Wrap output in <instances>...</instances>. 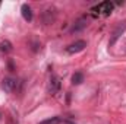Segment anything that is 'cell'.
I'll return each mask as SVG.
<instances>
[{
    "label": "cell",
    "instance_id": "cell-4",
    "mask_svg": "<svg viewBox=\"0 0 126 124\" xmlns=\"http://www.w3.org/2000/svg\"><path fill=\"white\" fill-rule=\"evenodd\" d=\"M59 91H60V79L56 74H51V77L48 80V92L51 95H56Z\"/></svg>",
    "mask_w": 126,
    "mask_h": 124
},
{
    "label": "cell",
    "instance_id": "cell-11",
    "mask_svg": "<svg viewBox=\"0 0 126 124\" xmlns=\"http://www.w3.org/2000/svg\"><path fill=\"white\" fill-rule=\"evenodd\" d=\"M60 123H62L60 117H51V118H47V120H44V121H41L38 124H60Z\"/></svg>",
    "mask_w": 126,
    "mask_h": 124
},
{
    "label": "cell",
    "instance_id": "cell-7",
    "mask_svg": "<svg viewBox=\"0 0 126 124\" xmlns=\"http://www.w3.org/2000/svg\"><path fill=\"white\" fill-rule=\"evenodd\" d=\"M125 29H126V22H123V25H120L116 31L113 32V37H111V39H110V42H109V45H110V47H111V45L117 41V38H119V37L125 32Z\"/></svg>",
    "mask_w": 126,
    "mask_h": 124
},
{
    "label": "cell",
    "instance_id": "cell-5",
    "mask_svg": "<svg viewBox=\"0 0 126 124\" xmlns=\"http://www.w3.org/2000/svg\"><path fill=\"white\" fill-rule=\"evenodd\" d=\"M16 85H18L16 79H13V77H6V79H3L1 88H3V91H4V92L10 93V92H13V91L16 89Z\"/></svg>",
    "mask_w": 126,
    "mask_h": 124
},
{
    "label": "cell",
    "instance_id": "cell-9",
    "mask_svg": "<svg viewBox=\"0 0 126 124\" xmlns=\"http://www.w3.org/2000/svg\"><path fill=\"white\" fill-rule=\"evenodd\" d=\"M12 50H13V47H12L10 41L4 39V41H1V42H0V51H1V53H4V54H9Z\"/></svg>",
    "mask_w": 126,
    "mask_h": 124
},
{
    "label": "cell",
    "instance_id": "cell-12",
    "mask_svg": "<svg viewBox=\"0 0 126 124\" xmlns=\"http://www.w3.org/2000/svg\"><path fill=\"white\" fill-rule=\"evenodd\" d=\"M7 124H18V121H16L12 115H9V117H7Z\"/></svg>",
    "mask_w": 126,
    "mask_h": 124
},
{
    "label": "cell",
    "instance_id": "cell-3",
    "mask_svg": "<svg viewBox=\"0 0 126 124\" xmlns=\"http://www.w3.org/2000/svg\"><path fill=\"white\" fill-rule=\"evenodd\" d=\"M85 47H87V42H85L84 39H79V41H75L73 44H70L69 47H66V51H67L69 54H76V53L84 51Z\"/></svg>",
    "mask_w": 126,
    "mask_h": 124
},
{
    "label": "cell",
    "instance_id": "cell-13",
    "mask_svg": "<svg viewBox=\"0 0 126 124\" xmlns=\"http://www.w3.org/2000/svg\"><path fill=\"white\" fill-rule=\"evenodd\" d=\"M64 124H75V123H72V121H64Z\"/></svg>",
    "mask_w": 126,
    "mask_h": 124
},
{
    "label": "cell",
    "instance_id": "cell-10",
    "mask_svg": "<svg viewBox=\"0 0 126 124\" xmlns=\"http://www.w3.org/2000/svg\"><path fill=\"white\" fill-rule=\"evenodd\" d=\"M72 82H73L75 85H79V83H82V82H84V74H82L81 72H76V73L72 76Z\"/></svg>",
    "mask_w": 126,
    "mask_h": 124
},
{
    "label": "cell",
    "instance_id": "cell-6",
    "mask_svg": "<svg viewBox=\"0 0 126 124\" xmlns=\"http://www.w3.org/2000/svg\"><path fill=\"white\" fill-rule=\"evenodd\" d=\"M87 26H88V21H87L85 18H81V19L76 21L75 25L70 28V32H79V31H82V29H85Z\"/></svg>",
    "mask_w": 126,
    "mask_h": 124
},
{
    "label": "cell",
    "instance_id": "cell-1",
    "mask_svg": "<svg viewBox=\"0 0 126 124\" xmlns=\"http://www.w3.org/2000/svg\"><path fill=\"white\" fill-rule=\"evenodd\" d=\"M113 7H114V4L111 1H103V3L94 6L91 9V12L94 16H109L113 12Z\"/></svg>",
    "mask_w": 126,
    "mask_h": 124
},
{
    "label": "cell",
    "instance_id": "cell-2",
    "mask_svg": "<svg viewBox=\"0 0 126 124\" xmlns=\"http://www.w3.org/2000/svg\"><path fill=\"white\" fill-rule=\"evenodd\" d=\"M56 16H57V12H56L54 7H47V9L41 13V19H43V22H44L46 25L53 24V22L56 21Z\"/></svg>",
    "mask_w": 126,
    "mask_h": 124
},
{
    "label": "cell",
    "instance_id": "cell-8",
    "mask_svg": "<svg viewBox=\"0 0 126 124\" xmlns=\"http://www.w3.org/2000/svg\"><path fill=\"white\" fill-rule=\"evenodd\" d=\"M21 12H22V16H24L25 21H28V22L32 21V10H31V7H30L28 4H22Z\"/></svg>",
    "mask_w": 126,
    "mask_h": 124
}]
</instances>
